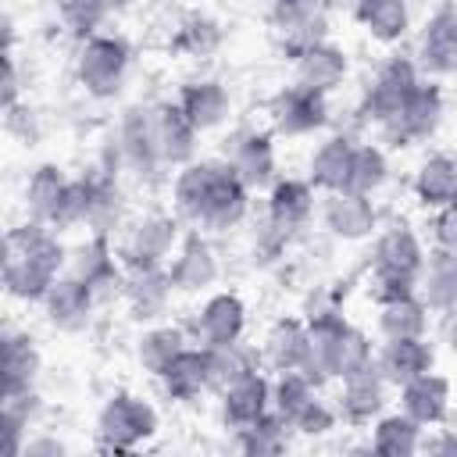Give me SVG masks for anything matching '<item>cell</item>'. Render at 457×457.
Wrapping results in <instances>:
<instances>
[{"instance_id": "obj_1", "label": "cell", "mask_w": 457, "mask_h": 457, "mask_svg": "<svg viewBox=\"0 0 457 457\" xmlns=\"http://www.w3.org/2000/svg\"><path fill=\"white\" fill-rule=\"evenodd\" d=\"M68 246L57 228L36 218H25L4 236V289L21 303H43L46 289L64 275Z\"/></svg>"}, {"instance_id": "obj_2", "label": "cell", "mask_w": 457, "mask_h": 457, "mask_svg": "<svg viewBox=\"0 0 457 457\" xmlns=\"http://www.w3.org/2000/svg\"><path fill=\"white\" fill-rule=\"evenodd\" d=\"M428 246L407 221H389L375 232L371 243V282L368 293L375 303L418 293V275L425 268Z\"/></svg>"}, {"instance_id": "obj_3", "label": "cell", "mask_w": 457, "mask_h": 457, "mask_svg": "<svg viewBox=\"0 0 457 457\" xmlns=\"http://www.w3.org/2000/svg\"><path fill=\"white\" fill-rule=\"evenodd\" d=\"M161 428L157 407L129 389H118L104 400L100 414H96V450L104 453H132L139 446H146Z\"/></svg>"}, {"instance_id": "obj_4", "label": "cell", "mask_w": 457, "mask_h": 457, "mask_svg": "<svg viewBox=\"0 0 457 457\" xmlns=\"http://www.w3.org/2000/svg\"><path fill=\"white\" fill-rule=\"evenodd\" d=\"M421 79H425V71H421L418 57L400 54V50L386 54V57L378 61V68L371 71L368 86L361 89V104H357L361 121L382 129V125L400 111V104L411 96V89H414Z\"/></svg>"}, {"instance_id": "obj_5", "label": "cell", "mask_w": 457, "mask_h": 457, "mask_svg": "<svg viewBox=\"0 0 457 457\" xmlns=\"http://www.w3.org/2000/svg\"><path fill=\"white\" fill-rule=\"evenodd\" d=\"M129 64H132V50H129V43L121 36L93 32V36L79 39V50H75V82L89 96L107 100V96H114L125 86Z\"/></svg>"}, {"instance_id": "obj_6", "label": "cell", "mask_w": 457, "mask_h": 457, "mask_svg": "<svg viewBox=\"0 0 457 457\" xmlns=\"http://www.w3.org/2000/svg\"><path fill=\"white\" fill-rule=\"evenodd\" d=\"M443 114H446V93L436 79H421L411 96L400 104V111L378 129V136L389 143V146H414V143H425L436 136V129L443 125Z\"/></svg>"}, {"instance_id": "obj_7", "label": "cell", "mask_w": 457, "mask_h": 457, "mask_svg": "<svg viewBox=\"0 0 457 457\" xmlns=\"http://www.w3.org/2000/svg\"><path fill=\"white\" fill-rule=\"evenodd\" d=\"M182 218L179 214H164V211H150L143 218H136L125 236L118 239V257L129 271L136 268H168L182 232H179Z\"/></svg>"}, {"instance_id": "obj_8", "label": "cell", "mask_w": 457, "mask_h": 457, "mask_svg": "<svg viewBox=\"0 0 457 457\" xmlns=\"http://www.w3.org/2000/svg\"><path fill=\"white\" fill-rule=\"evenodd\" d=\"M268 125L282 139H303L325 129L328 121V96L307 89L300 82H286L268 96Z\"/></svg>"}, {"instance_id": "obj_9", "label": "cell", "mask_w": 457, "mask_h": 457, "mask_svg": "<svg viewBox=\"0 0 457 457\" xmlns=\"http://www.w3.org/2000/svg\"><path fill=\"white\" fill-rule=\"evenodd\" d=\"M246 300L236 289H214L186 318V332L196 346H225L246 339Z\"/></svg>"}, {"instance_id": "obj_10", "label": "cell", "mask_w": 457, "mask_h": 457, "mask_svg": "<svg viewBox=\"0 0 457 457\" xmlns=\"http://www.w3.org/2000/svg\"><path fill=\"white\" fill-rule=\"evenodd\" d=\"M114 154H118V164L125 171H132L136 179H154L164 168L161 146H157V129H154V104H132L121 114L118 136H114Z\"/></svg>"}, {"instance_id": "obj_11", "label": "cell", "mask_w": 457, "mask_h": 457, "mask_svg": "<svg viewBox=\"0 0 457 457\" xmlns=\"http://www.w3.org/2000/svg\"><path fill=\"white\" fill-rule=\"evenodd\" d=\"M275 132L271 129H236L221 157L232 164V171L250 186V189H268L278 179V150H275Z\"/></svg>"}, {"instance_id": "obj_12", "label": "cell", "mask_w": 457, "mask_h": 457, "mask_svg": "<svg viewBox=\"0 0 457 457\" xmlns=\"http://www.w3.org/2000/svg\"><path fill=\"white\" fill-rule=\"evenodd\" d=\"M268 21L278 36V46H282L286 61L296 50L328 39L325 0H271L268 4Z\"/></svg>"}, {"instance_id": "obj_13", "label": "cell", "mask_w": 457, "mask_h": 457, "mask_svg": "<svg viewBox=\"0 0 457 457\" xmlns=\"http://www.w3.org/2000/svg\"><path fill=\"white\" fill-rule=\"evenodd\" d=\"M318 221L328 236L343 243H357L378 232V207L371 196L353 189H332L318 196Z\"/></svg>"}, {"instance_id": "obj_14", "label": "cell", "mask_w": 457, "mask_h": 457, "mask_svg": "<svg viewBox=\"0 0 457 457\" xmlns=\"http://www.w3.org/2000/svg\"><path fill=\"white\" fill-rule=\"evenodd\" d=\"M250 193H253V189H250V186L232 171V164L225 161V168H221L218 182L211 186V193H207V200H204V207H200L193 228H200L204 236H221V232L239 228V225L246 221V214H250Z\"/></svg>"}, {"instance_id": "obj_15", "label": "cell", "mask_w": 457, "mask_h": 457, "mask_svg": "<svg viewBox=\"0 0 457 457\" xmlns=\"http://www.w3.org/2000/svg\"><path fill=\"white\" fill-rule=\"evenodd\" d=\"M168 275H171L175 293H189V296L207 293L218 282L221 268H218V257H214L211 239L200 228H189L179 239V246H175V253L168 261Z\"/></svg>"}, {"instance_id": "obj_16", "label": "cell", "mask_w": 457, "mask_h": 457, "mask_svg": "<svg viewBox=\"0 0 457 457\" xmlns=\"http://www.w3.org/2000/svg\"><path fill=\"white\" fill-rule=\"evenodd\" d=\"M318 189L311 186V179H296V175H278L271 186H268V196H264V218L275 221L282 232L296 236L300 228H307L318 214Z\"/></svg>"}, {"instance_id": "obj_17", "label": "cell", "mask_w": 457, "mask_h": 457, "mask_svg": "<svg viewBox=\"0 0 457 457\" xmlns=\"http://www.w3.org/2000/svg\"><path fill=\"white\" fill-rule=\"evenodd\" d=\"M389 382L378 375V368H364L357 375H346L339 378V389H336V411L343 418V425L350 428H364L371 425L382 411H386V400H389Z\"/></svg>"}, {"instance_id": "obj_18", "label": "cell", "mask_w": 457, "mask_h": 457, "mask_svg": "<svg viewBox=\"0 0 457 457\" xmlns=\"http://www.w3.org/2000/svg\"><path fill=\"white\" fill-rule=\"evenodd\" d=\"M414 57H418L421 71L432 79L457 75V7L453 4L428 14V21L421 25Z\"/></svg>"}, {"instance_id": "obj_19", "label": "cell", "mask_w": 457, "mask_h": 457, "mask_svg": "<svg viewBox=\"0 0 457 457\" xmlns=\"http://www.w3.org/2000/svg\"><path fill=\"white\" fill-rule=\"evenodd\" d=\"M289 64H293V82H300L307 89H318L325 96L336 93L350 75V57L332 39H321V43H311V46L296 50L289 57Z\"/></svg>"}, {"instance_id": "obj_20", "label": "cell", "mask_w": 457, "mask_h": 457, "mask_svg": "<svg viewBox=\"0 0 457 457\" xmlns=\"http://www.w3.org/2000/svg\"><path fill=\"white\" fill-rule=\"evenodd\" d=\"M43 314H46V321L54 325V328H61V332H82V328H89V321H93V314H96V296H93V289L82 282V278H75V275H61L50 289H46V296H43Z\"/></svg>"}, {"instance_id": "obj_21", "label": "cell", "mask_w": 457, "mask_h": 457, "mask_svg": "<svg viewBox=\"0 0 457 457\" xmlns=\"http://www.w3.org/2000/svg\"><path fill=\"white\" fill-rule=\"evenodd\" d=\"M400 393V411L407 418H414L421 428H439L446 425L450 418V407H453V389H450V378L439 375L436 368L411 378L407 386L396 389Z\"/></svg>"}, {"instance_id": "obj_22", "label": "cell", "mask_w": 457, "mask_h": 457, "mask_svg": "<svg viewBox=\"0 0 457 457\" xmlns=\"http://www.w3.org/2000/svg\"><path fill=\"white\" fill-rule=\"evenodd\" d=\"M171 300H175V286H171L168 268H136V271H129L121 303L129 307V314L139 325L161 321L168 314Z\"/></svg>"}, {"instance_id": "obj_23", "label": "cell", "mask_w": 457, "mask_h": 457, "mask_svg": "<svg viewBox=\"0 0 457 457\" xmlns=\"http://www.w3.org/2000/svg\"><path fill=\"white\" fill-rule=\"evenodd\" d=\"M218 407H221V425L228 432H239V428L261 421L271 411V375L261 368V371L239 378L236 386L218 393Z\"/></svg>"}, {"instance_id": "obj_24", "label": "cell", "mask_w": 457, "mask_h": 457, "mask_svg": "<svg viewBox=\"0 0 457 457\" xmlns=\"http://www.w3.org/2000/svg\"><path fill=\"white\" fill-rule=\"evenodd\" d=\"M175 104L182 107V114L200 129V132H214L228 121L232 114V96L228 89L218 82V79H207V75H196V79H186L179 86V96Z\"/></svg>"}, {"instance_id": "obj_25", "label": "cell", "mask_w": 457, "mask_h": 457, "mask_svg": "<svg viewBox=\"0 0 457 457\" xmlns=\"http://www.w3.org/2000/svg\"><path fill=\"white\" fill-rule=\"evenodd\" d=\"M257 346H261V357H264V368L268 371H296L307 361L311 328H307L303 318L282 314V318H275L268 325V332H264V339Z\"/></svg>"}, {"instance_id": "obj_26", "label": "cell", "mask_w": 457, "mask_h": 457, "mask_svg": "<svg viewBox=\"0 0 457 457\" xmlns=\"http://www.w3.org/2000/svg\"><path fill=\"white\" fill-rule=\"evenodd\" d=\"M432 364H436V353H432V343L425 336H414V339H382L375 346V368H378V375L393 389H400L411 378L432 371Z\"/></svg>"}, {"instance_id": "obj_27", "label": "cell", "mask_w": 457, "mask_h": 457, "mask_svg": "<svg viewBox=\"0 0 457 457\" xmlns=\"http://www.w3.org/2000/svg\"><path fill=\"white\" fill-rule=\"evenodd\" d=\"M154 129H157V146H161L164 168H182L196 157V143L204 132L182 114V107L175 100L154 104Z\"/></svg>"}, {"instance_id": "obj_28", "label": "cell", "mask_w": 457, "mask_h": 457, "mask_svg": "<svg viewBox=\"0 0 457 457\" xmlns=\"http://www.w3.org/2000/svg\"><path fill=\"white\" fill-rule=\"evenodd\" d=\"M353 154H357V139L350 132H332L325 136L311 157H307V179L318 193H332V189H346L350 182V168H353Z\"/></svg>"}, {"instance_id": "obj_29", "label": "cell", "mask_w": 457, "mask_h": 457, "mask_svg": "<svg viewBox=\"0 0 457 457\" xmlns=\"http://www.w3.org/2000/svg\"><path fill=\"white\" fill-rule=\"evenodd\" d=\"M221 168H225V157H193L189 164L175 168V179H171V207H175V214L186 225L196 221V214H200L211 186L221 175Z\"/></svg>"}, {"instance_id": "obj_30", "label": "cell", "mask_w": 457, "mask_h": 457, "mask_svg": "<svg viewBox=\"0 0 457 457\" xmlns=\"http://www.w3.org/2000/svg\"><path fill=\"white\" fill-rule=\"evenodd\" d=\"M161 393L171 403H196L204 393H211V368H207V346L189 343L171 364L168 371L157 378Z\"/></svg>"}, {"instance_id": "obj_31", "label": "cell", "mask_w": 457, "mask_h": 457, "mask_svg": "<svg viewBox=\"0 0 457 457\" xmlns=\"http://www.w3.org/2000/svg\"><path fill=\"white\" fill-rule=\"evenodd\" d=\"M411 193L425 211H439L457 200V157L453 154H425L411 175Z\"/></svg>"}, {"instance_id": "obj_32", "label": "cell", "mask_w": 457, "mask_h": 457, "mask_svg": "<svg viewBox=\"0 0 457 457\" xmlns=\"http://www.w3.org/2000/svg\"><path fill=\"white\" fill-rule=\"evenodd\" d=\"M428 303L421 300V293H403L393 300L375 303V328L378 339H414V336H428Z\"/></svg>"}, {"instance_id": "obj_33", "label": "cell", "mask_w": 457, "mask_h": 457, "mask_svg": "<svg viewBox=\"0 0 457 457\" xmlns=\"http://www.w3.org/2000/svg\"><path fill=\"white\" fill-rule=\"evenodd\" d=\"M418 293L432 314L457 311V250L432 246L418 275Z\"/></svg>"}, {"instance_id": "obj_34", "label": "cell", "mask_w": 457, "mask_h": 457, "mask_svg": "<svg viewBox=\"0 0 457 457\" xmlns=\"http://www.w3.org/2000/svg\"><path fill=\"white\" fill-rule=\"evenodd\" d=\"M189 332L186 325H168V321H154L139 332L136 339V364L150 375V378H161L168 371V364L189 346Z\"/></svg>"}, {"instance_id": "obj_35", "label": "cell", "mask_w": 457, "mask_h": 457, "mask_svg": "<svg viewBox=\"0 0 457 457\" xmlns=\"http://www.w3.org/2000/svg\"><path fill=\"white\" fill-rule=\"evenodd\" d=\"M207 368H211V393L218 396L228 386H236L239 378L261 371L264 357H261V346H253L246 339H236V343H225V346H207Z\"/></svg>"}, {"instance_id": "obj_36", "label": "cell", "mask_w": 457, "mask_h": 457, "mask_svg": "<svg viewBox=\"0 0 457 457\" xmlns=\"http://www.w3.org/2000/svg\"><path fill=\"white\" fill-rule=\"evenodd\" d=\"M353 18L382 46H396L411 32V7H407V0H368V4H353Z\"/></svg>"}, {"instance_id": "obj_37", "label": "cell", "mask_w": 457, "mask_h": 457, "mask_svg": "<svg viewBox=\"0 0 457 457\" xmlns=\"http://www.w3.org/2000/svg\"><path fill=\"white\" fill-rule=\"evenodd\" d=\"M421 432H425V428H421L414 418H407L403 411H382V414L371 421L368 450L386 453V457H407V453H418V450L425 446Z\"/></svg>"}, {"instance_id": "obj_38", "label": "cell", "mask_w": 457, "mask_h": 457, "mask_svg": "<svg viewBox=\"0 0 457 457\" xmlns=\"http://www.w3.org/2000/svg\"><path fill=\"white\" fill-rule=\"evenodd\" d=\"M68 175L61 164H39L32 168V175L25 179V189H21V207H25V218H36V221H54V211L68 189Z\"/></svg>"}, {"instance_id": "obj_39", "label": "cell", "mask_w": 457, "mask_h": 457, "mask_svg": "<svg viewBox=\"0 0 457 457\" xmlns=\"http://www.w3.org/2000/svg\"><path fill=\"white\" fill-rule=\"evenodd\" d=\"M43 371L39 346L29 332H4V393L14 389H36V378Z\"/></svg>"}, {"instance_id": "obj_40", "label": "cell", "mask_w": 457, "mask_h": 457, "mask_svg": "<svg viewBox=\"0 0 457 457\" xmlns=\"http://www.w3.org/2000/svg\"><path fill=\"white\" fill-rule=\"evenodd\" d=\"M218 46H221V25L204 11H189L168 36V50L189 61H204Z\"/></svg>"}, {"instance_id": "obj_41", "label": "cell", "mask_w": 457, "mask_h": 457, "mask_svg": "<svg viewBox=\"0 0 457 457\" xmlns=\"http://www.w3.org/2000/svg\"><path fill=\"white\" fill-rule=\"evenodd\" d=\"M375 364V343L371 336L361 328V325H343L339 339H336V350H332V382L346 378V375H357L364 368Z\"/></svg>"}, {"instance_id": "obj_42", "label": "cell", "mask_w": 457, "mask_h": 457, "mask_svg": "<svg viewBox=\"0 0 457 457\" xmlns=\"http://www.w3.org/2000/svg\"><path fill=\"white\" fill-rule=\"evenodd\" d=\"M318 393H321V386L311 382L300 368H296V371H271V407H275L286 421H293Z\"/></svg>"}, {"instance_id": "obj_43", "label": "cell", "mask_w": 457, "mask_h": 457, "mask_svg": "<svg viewBox=\"0 0 457 457\" xmlns=\"http://www.w3.org/2000/svg\"><path fill=\"white\" fill-rule=\"evenodd\" d=\"M289 432H293L289 421L271 407L261 421H253V425H246L232 436H236V446L243 453H282L289 446Z\"/></svg>"}, {"instance_id": "obj_44", "label": "cell", "mask_w": 457, "mask_h": 457, "mask_svg": "<svg viewBox=\"0 0 457 457\" xmlns=\"http://www.w3.org/2000/svg\"><path fill=\"white\" fill-rule=\"evenodd\" d=\"M386 182H389V154H386V146H378V143H357L346 189L364 193V196H375Z\"/></svg>"}, {"instance_id": "obj_45", "label": "cell", "mask_w": 457, "mask_h": 457, "mask_svg": "<svg viewBox=\"0 0 457 457\" xmlns=\"http://www.w3.org/2000/svg\"><path fill=\"white\" fill-rule=\"evenodd\" d=\"M89 214H93V179L89 171H82L79 179L68 182L57 211H54V228L68 232V228H89Z\"/></svg>"}, {"instance_id": "obj_46", "label": "cell", "mask_w": 457, "mask_h": 457, "mask_svg": "<svg viewBox=\"0 0 457 457\" xmlns=\"http://www.w3.org/2000/svg\"><path fill=\"white\" fill-rule=\"evenodd\" d=\"M50 4H54V11H57L61 25L71 29L79 39L100 32V25L114 14L107 0H50Z\"/></svg>"}, {"instance_id": "obj_47", "label": "cell", "mask_w": 457, "mask_h": 457, "mask_svg": "<svg viewBox=\"0 0 457 457\" xmlns=\"http://www.w3.org/2000/svg\"><path fill=\"white\" fill-rule=\"evenodd\" d=\"M339 411H336V403H328L321 393L289 421V428L296 432V436H303V439H321V436H328L332 428H339Z\"/></svg>"}, {"instance_id": "obj_48", "label": "cell", "mask_w": 457, "mask_h": 457, "mask_svg": "<svg viewBox=\"0 0 457 457\" xmlns=\"http://www.w3.org/2000/svg\"><path fill=\"white\" fill-rule=\"evenodd\" d=\"M432 246H443V250H457V200H450L446 207L432 211Z\"/></svg>"}, {"instance_id": "obj_49", "label": "cell", "mask_w": 457, "mask_h": 457, "mask_svg": "<svg viewBox=\"0 0 457 457\" xmlns=\"http://www.w3.org/2000/svg\"><path fill=\"white\" fill-rule=\"evenodd\" d=\"M43 453H64V443L61 439H50V436H36L21 450V457H43Z\"/></svg>"}, {"instance_id": "obj_50", "label": "cell", "mask_w": 457, "mask_h": 457, "mask_svg": "<svg viewBox=\"0 0 457 457\" xmlns=\"http://www.w3.org/2000/svg\"><path fill=\"white\" fill-rule=\"evenodd\" d=\"M436 432H439V439H428L425 450H450V453H457V432L453 428H436Z\"/></svg>"}, {"instance_id": "obj_51", "label": "cell", "mask_w": 457, "mask_h": 457, "mask_svg": "<svg viewBox=\"0 0 457 457\" xmlns=\"http://www.w3.org/2000/svg\"><path fill=\"white\" fill-rule=\"evenodd\" d=\"M353 4H368V0H350V7H353Z\"/></svg>"}]
</instances>
